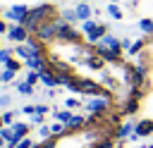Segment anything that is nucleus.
<instances>
[{"mask_svg":"<svg viewBox=\"0 0 153 148\" xmlns=\"http://www.w3.org/2000/svg\"><path fill=\"white\" fill-rule=\"evenodd\" d=\"M103 148H110V143H105V146H103Z\"/></svg>","mask_w":153,"mask_h":148,"instance_id":"9b49d317","label":"nucleus"},{"mask_svg":"<svg viewBox=\"0 0 153 148\" xmlns=\"http://www.w3.org/2000/svg\"><path fill=\"white\" fill-rule=\"evenodd\" d=\"M0 146H2V138H0Z\"/></svg>","mask_w":153,"mask_h":148,"instance_id":"f8f14e48","label":"nucleus"},{"mask_svg":"<svg viewBox=\"0 0 153 148\" xmlns=\"http://www.w3.org/2000/svg\"><path fill=\"white\" fill-rule=\"evenodd\" d=\"M148 129H151V122H143V124H141V127H139L136 131H139V134H146Z\"/></svg>","mask_w":153,"mask_h":148,"instance_id":"0eeeda50","label":"nucleus"},{"mask_svg":"<svg viewBox=\"0 0 153 148\" xmlns=\"http://www.w3.org/2000/svg\"><path fill=\"white\" fill-rule=\"evenodd\" d=\"M74 14H76L79 19H88V14H91V7H88L86 2H81V5L76 7V12H74Z\"/></svg>","mask_w":153,"mask_h":148,"instance_id":"f257e3e1","label":"nucleus"},{"mask_svg":"<svg viewBox=\"0 0 153 148\" xmlns=\"http://www.w3.org/2000/svg\"><path fill=\"white\" fill-rule=\"evenodd\" d=\"M22 134H26V127H24V124H17V127H14V138H19Z\"/></svg>","mask_w":153,"mask_h":148,"instance_id":"39448f33","label":"nucleus"},{"mask_svg":"<svg viewBox=\"0 0 153 148\" xmlns=\"http://www.w3.org/2000/svg\"><path fill=\"white\" fill-rule=\"evenodd\" d=\"M24 14H26V7H14L10 12V17H14V19H24Z\"/></svg>","mask_w":153,"mask_h":148,"instance_id":"f03ea898","label":"nucleus"},{"mask_svg":"<svg viewBox=\"0 0 153 148\" xmlns=\"http://www.w3.org/2000/svg\"><path fill=\"white\" fill-rule=\"evenodd\" d=\"M88 107H91V110H100V107H103V100H93Z\"/></svg>","mask_w":153,"mask_h":148,"instance_id":"6e6552de","label":"nucleus"},{"mask_svg":"<svg viewBox=\"0 0 153 148\" xmlns=\"http://www.w3.org/2000/svg\"><path fill=\"white\" fill-rule=\"evenodd\" d=\"M19 148H31V141H22V143H19Z\"/></svg>","mask_w":153,"mask_h":148,"instance_id":"9d476101","label":"nucleus"},{"mask_svg":"<svg viewBox=\"0 0 153 148\" xmlns=\"http://www.w3.org/2000/svg\"><path fill=\"white\" fill-rule=\"evenodd\" d=\"M0 124H2V119H0Z\"/></svg>","mask_w":153,"mask_h":148,"instance_id":"ddd939ff","label":"nucleus"},{"mask_svg":"<svg viewBox=\"0 0 153 148\" xmlns=\"http://www.w3.org/2000/svg\"><path fill=\"white\" fill-rule=\"evenodd\" d=\"M141 29H143L146 33H153V21H151V19H143V21H141Z\"/></svg>","mask_w":153,"mask_h":148,"instance_id":"20e7f679","label":"nucleus"},{"mask_svg":"<svg viewBox=\"0 0 153 148\" xmlns=\"http://www.w3.org/2000/svg\"><path fill=\"white\" fill-rule=\"evenodd\" d=\"M57 119H60V122H69V119H72V117H69V115H67V112H60V115H57Z\"/></svg>","mask_w":153,"mask_h":148,"instance_id":"1a4fd4ad","label":"nucleus"},{"mask_svg":"<svg viewBox=\"0 0 153 148\" xmlns=\"http://www.w3.org/2000/svg\"><path fill=\"white\" fill-rule=\"evenodd\" d=\"M43 81H45L48 86H55V84H57V79H55V76H50V74H43Z\"/></svg>","mask_w":153,"mask_h":148,"instance_id":"423d86ee","label":"nucleus"},{"mask_svg":"<svg viewBox=\"0 0 153 148\" xmlns=\"http://www.w3.org/2000/svg\"><path fill=\"white\" fill-rule=\"evenodd\" d=\"M10 36H12L14 41H24V38H26V33H24V29H12V31H10Z\"/></svg>","mask_w":153,"mask_h":148,"instance_id":"7ed1b4c3","label":"nucleus"}]
</instances>
